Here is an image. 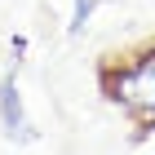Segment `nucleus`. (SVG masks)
Instances as JSON below:
<instances>
[{
	"label": "nucleus",
	"mask_w": 155,
	"mask_h": 155,
	"mask_svg": "<svg viewBox=\"0 0 155 155\" xmlns=\"http://www.w3.org/2000/svg\"><path fill=\"white\" fill-rule=\"evenodd\" d=\"M97 0H71V18H67V36H80L84 27H89V18H93Z\"/></svg>",
	"instance_id": "3"
},
{
	"label": "nucleus",
	"mask_w": 155,
	"mask_h": 155,
	"mask_svg": "<svg viewBox=\"0 0 155 155\" xmlns=\"http://www.w3.org/2000/svg\"><path fill=\"white\" fill-rule=\"evenodd\" d=\"M0 129H5V137H9V142H36V137H40L36 124H31V115H27V107H22L18 67L0 80Z\"/></svg>",
	"instance_id": "2"
},
{
	"label": "nucleus",
	"mask_w": 155,
	"mask_h": 155,
	"mask_svg": "<svg viewBox=\"0 0 155 155\" xmlns=\"http://www.w3.org/2000/svg\"><path fill=\"white\" fill-rule=\"evenodd\" d=\"M102 84H107L111 102H120V107L133 111V115L155 120V49L137 53V58L124 62V67H111V71L102 75Z\"/></svg>",
	"instance_id": "1"
}]
</instances>
